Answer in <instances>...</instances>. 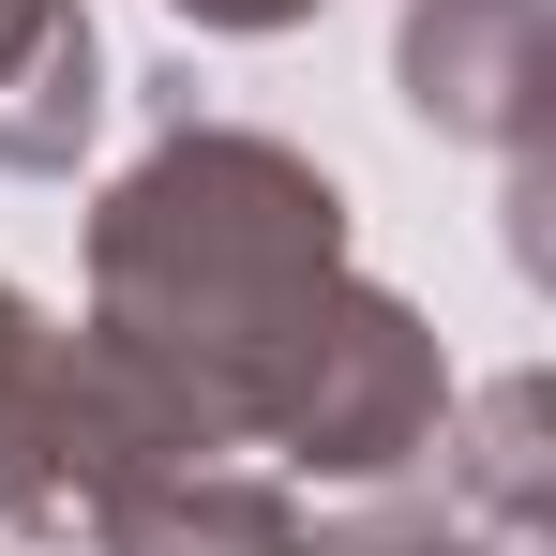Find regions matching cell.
<instances>
[{
  "label": "cell",
  "instance_id": "cell-1",
  "mask_svg": "<svg viewBox=\"0 0 556 556\" xmlns=\"http://www.w3.org/2000/svg\"><path fill=\"white\" fill-rule=\"evenodd\" d=\"M91 331L181 391L211 452H256L286 481H421L452 421L437 316L346 256L331 166L256 121L166 105V136L91 195Z\"/></svg>",
  "mask_w": 556,
  "mask_h": 556
},
{
  "label": "cell",
  "instance_id": "cell-2",
  "mask_svg": "<svg viewBox=\"0 0 556 556\" xmlns=\"http://www.w3.org/2000/svg\"><path fill=\"white\" fill-rule=\"evenodd\" d=\"M181 466H211V421L121 331H46V362H30L15 421H0V527L15 542H105Z\"/></svg>",
  "mask_w": 556,
  "mask_h": 556
},
{
  "label": "cell",
  "instance_id": "cell-3",
  "mask_svg": "<svg viewBox=\"0 0 556 556\" xmlns=\"http://www.w3.org/2000/svg\"><path fill=\"white\" fill-rule=\"evenodd\" d=\"M391 91L421 136L496 151L511 211H527V271H542V166H556V0H406L391 30Z\"/></svg>",
  "mask_w": 556,
  "mask_h": 556
},
{
  "label": "cell",
  "instance_id": "cell-4",
  "mask_svg": "<svg viewBox=\"0 0 556 556\" xmlns=\"http://www.w3.org/2000/svg\"><path fill=\"white\" fill-rule=\"evenodd\" d=\"M91 556H496L452 496H391L376 481L362 511H301V481L256 452H211L181 481H151Z\"/></svg>",
  "mask_w": 556,
  "mask_h": 556
},
{
  "label": "cell",
  "instance_id": "cell-5",
  "mask_svg": "<svg viewBox=\"0 0 556 556\" xmlns=\"http://www.w3.org/2000/svg\"><path fill=\"white\" fill-rule=\"evenodd\" d=\"M105 121V30L91 0H0V166L61 181Z\"/></svg>",
  "mask_w": 556,
  "mask_h": 556
},
{
  "label": "cell",
  "instance_id": "cell-6",
  "mask_svg": "<svg viewBox=\"0 0 556 556\" xmlns=\"http://www.w3.org/2000/svg\"><path fill=\"white\" fill-rule=\"evenodd\" d=\"M181 30H301V15H331V0H166Z\"/></svg>",
  "mask_w": 556,
  "mask_h": 556
},
{
  "label": "cell",
  "instance_id": "cell-7",
  "mask_svg": "<svg viewBox=\"0 0 556 556\" xmlns=\"http://www.w3.org/2000/svg\"><path fill=\"white\" fill-rule=\"evenodd\" d=\"M30 362H46V316L0 286V421H15V391H30Z\"/></svg>",
  "mask_w": 556,
  "mask_h": 556
}]
</instances>
